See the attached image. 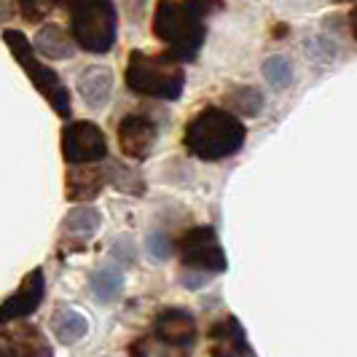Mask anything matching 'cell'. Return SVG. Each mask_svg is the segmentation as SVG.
I'll use <instances>...</instances> for the list:
<instances>
[{
    "mask_svg": "<svg viewBox=\"0 0 357 357\" xmlns=\"http://www.w3.org/2000/svg\"><path fill=\"white\" fill-rule=\"evenodd\" d=\"M248 126L223 107H204L185 124L183 145L202 161L229 159L242 151Z\"/></svg>",
    "mask_w": 357,
    "mask_h": 357,
    "instance_id": "cell-1",
    "label": "cell"
},
{
    "mask_svg": "<svg viewBox=\"0 0 357 357\" xmlns=\"http://www.w3.org/2000/svg\"><path fill=\"white\" fill-rule=\"evenodd\" d=\"M126 86L140 97H156V100H178L185 86V73L178 59L169 54H145L132 52L126 62Z\"/></svg>",
    "mask_w": 357,
    "mask_h": 357,
    "instance_id": "cell-2",
    "label": "cell"
},
{
    "mask_svg": "<svg viewBox=\"0 0 357 357\" xmlns=\"http://www.w3.org/2000/svg\"><path fill=\"white\" fill-rule=\"evenodd\" d=\"M153 36L167 43L169 56L178 62H194L204 46V22L178 0H159L153 14Z\"/></svg>",
    "mask_w": 357,
    "mask_h": 357,
    "instance_id": "cell-3",
    "label": "cell"
},
{
    "mask_svg": "<svg viewBox=\"0 0 357 357\" xmlns=\"http://www.w3.org/2000/svg\"><path fill=\"white\" fill-rule=\"evenodd\" d=\"M3 40H6V46L11 49L14 59L24 68L27 78H30V84H33V86L43 94V100L54 107V113L62 116V119H68L73 110L68 86L62 84V78H59L52 68H46V65L38 59L36 49H33V43L27 40V36L19 33V30H6V33H3Z\"/></svg>",
    "mask_w": 357,
    "mask_h": 357,
    "instance_id": "cell-4",
    "label": "cell"
},
{
    "mask_svg": "<svg viewBox=\"0 0 357 357\" xmlns=\"http://www.w3.org/2000/svg\"><path fill=\"white\" fill-rule=\"evenodd\" d=\"M73 40L91 54H105L116 43V8L110 0H75L70 3Z\"/></svg>",
    "mask_w": 357,
    "mask_h": 357,
    "instance_id": "cell-5",
    "label": "cell"
},
{
    "mask_svg": "<svg viewBox=\"0 0 357 357\" xmlns=\"http://www.w3.org/2000/svg\"><path fill=\"white\" fill-rule=\"evenodd\" d=\"M175 250L180 252L183 266L197 268V271H204V274H220V271H226V264H229L213 226H194V229H188L180 236Z\"/></svg>",
    "mask_w": 357,
    "mask_h": 357,
    "instance_id": "cell-6",
    "label": "cell"
},
{
    "mask_svg": "<svg viewBox=\"0 0 357 357\" xmlns=\"http://www.w3.org/2000/svg\"><path fill=\"white\" fill-rule=\"evenodd\" d=\"M62 156L68 164H97L107 156L105 132L94 121H70L62 129Z\"/></svg>",
    "mask_w": 357,
    "mask_h": 357,
    "instance_id": "cell-7",
    "label": "cell"
},
{
    "mask_svg": "<svg viewBox=\"0 0 357 357\" xmlns=\"http://www.w3.org/2000/svg\"><path fill=\"white\" fill-rule=\"evenodd\" d=\"M46 298V277H43V268H33L22 285L0 304V325H8V322L24 320L36 312L38 306L43 304Z\"/></svg>",
    "mask_w": 357,
    "mask_h": 357,
    "instance_id": "cell-8",
    "label": "cell"
},
{
    "mask_svg": "<svg viewBox=\"0 0 357 357\" xmlns=\"http://www.w3.org/2000/svg\"><path fill=\"white\" fill-rule=\"evenodd\" d=\"M156 140H159V129L145 116H126L119 124V145H121V153L129 159H148L151 151L156 148Z\"/></svg>",
    "mask_w": 357,
    "mask_h": 357,
    "instance_id": "cell-9",
    "label": "cell"
},
{
    "mask_svg": "<svg viewBox=\"0 0 357 357\" xmlns=\"http://www.w3.org/2000/svg\"><path fill=\"white\" fill-rule=\"evenodd\" d=\"M153 336L164 341V344L185 349L197 339V320L185 309H164V312H159L156 322H153Z\"/></svg>",
    "mask_w": 357,
    "mask_h": 357,
    "instance_id": "cell-10",
    "label": "cell"
},
{
    "mask_svg": "<svg viewBox=\"0 0 357 357\" xmlns=\"http://www.w3.org/2000/svg\"><path fill=\"white\" fill-rule=\"evenodd\" d=\"M100 220L102 218H100V213L94 207H73L68 218H65V223H62L65 239L59 242V248H62L59 252L65 255V252L84 250V242L100 229Z\"/></svg>",
    "mask_w": 357,
    "mask_h": 357,
    "instance_id": "cell-11",
    "label": "cell"
},
{
    "mask_svg": "<svg viewBox=\"0 0 357 357\" xmlns=\"http://www.w3.org/2000/svg\"><path fill=\"white\" fill-rule=\"evenodd\" d=\"M210 357H250V347L242 325L226 317L210 328Z\"/></svg>",
    "mask_w": 357,
    "mask_h": 357,
    "instance_id": "cell-12",
    "label": "cell"
},
{
    "mask_svg": "<svg viewBox=\"0 0 357 357\" xmlns=\"http://www.w3.org/2000/svg\"><path fill=\"white\" fill-rule=\"evenodd\" d=\"M65 185H68L65 194L70 202H91L100 197L105 178H102V169L94 164H70Z\"/></svg>",
    "mask_w": 357,
    "mask_h": 357,
    "instance_id": "cell-13",
    "label": "cell"
},
{
    "mask_svg": "<svg viewBox=\"0 0 357 357\" xmlns=\"http://www.w3.org/2000/svg\"><path fill=\"white\" fill-rule=\"evenodd\" d=\"M78 94L94 110L105 107L113 94V70L105 65H89L78 75Z\"/></svg>",
    "mask_w": 357,
    "mask_h": 357,
    "instance_id": "cell-14",
    "label": "cell"
},
{
    "mask_svg": "<svg viewBox=\"0 0 357 357\" xmlns=\"http://www.w3.org/2000/svg\"><path fill=\"white\" fill-rule=\"evenodd\" d=\"M52 333L56 336L59 344L73 347V344H78V341L89 333V320L75 306L59 304L52 314Z\"/></svg>",
    "mask_w": 357,
    "mask_h": 357,
    "instance_id": "cell-15",
    "label": "cell"
},
{
    "mask_svg": "<svg viewBox=\"0 0 357 357\" xmlns=\"http://www.w3.org/2000/svg\"><path fill=\"white\" fill-rule=\"evenodd\" d=\"M33 49L40 56H46V59H70L73 54H75V40L59 24H43L38 30Z\"/></svg>",
    "mask_w": 357,
    "mask_h": 357,
    "instance_id": "cell-16",
    "label": "cell"
},
{
    "mask_svg": "<svg viewBox=\"0 0 357 357\" xmlns=\"http://www.w3.org/2000/svg\"><path fill=\"white\" fill-rule=\"evenodd\" d=\"M8 339L17 357H54V347L36 325H19L14 333H8Z\"/></svg>",
    "mask_w": 357,
    "mask_h": 357,
    "instance_id": "cell-17",
    "label": "cell"
},
{
    "mask_svg": "<svg viewBox=\"0 0 357 357\" xmlns=\"http://www.w3.org/2000/svg\"><path fill=\"white\" fill-rule=\"evenodd\" d=\"M102 178H105L107 185H113V188H119V191H124V194H132V197H140L145 191V183H143V178H140V172L132 169V167H126V164H121V161H107Z\"/></svg>",
    "mask_w": 357,
    "mask_h": 357,
    "instance_id": "cell-18",
    "label": "cell"
},
{
    "mask_svg": "<svg viewBox=\"0 0 357 357\" xmlns=\"http://www.w3.org/2000/svg\"><path fill=\"white\" fill-rule=\"evenodd\" d=\"M226 105L231 107L229 113H236V116H245V119H252L258 116L266 100H264V91L255 89V86H236L226 94Z\"/></svg>",
    "mask_w": 357,
    "mask_h": 357,
    "instance_id": "cell-19",
    "label": "cell"
},
{
    "mask_svg": "<svg viewBox=\"0 0 357 357\" xmlns=\"http://www.w3.org/2000/svg\"><path fill=\"white\" fill-rule=\"evenodd\" d=\"M124 290V274L116 271V268H97L91 274V293L97 296V301L102 304H110L121 296Z\"/></svg>",
    "mask_w": 357,
    "mask_h": 357,
    "instance_id": "cell-20",
    "label": "cell"
},
{
    "mask_svg": "<svg viewBox=\"0 0 357 357\" xmlns=\"http://www.w3.org/2000/svg\"><path fill=\"white\" fill-rule=\"evenodd\" d=\"M129 355L132 357H185V349L180 347H172V344H164L156 336L151 339H137L132 347H129Z\"/></svg>",
    "mask_w": 357,
    "mask_h": 357,
    "instance_id": "cell-21",
    "label": "cell"
},
{
    "mask_svg": "<svg viewBox=\"0 0 357 357\" xmlns=\"http://www.w3.org/2000/svg\"><path fill=\"white\" fill-rule=\"evenodd\" d=\"M264 78H266L274 89L290 86V81H293V65H290V59L280 56V54L268 56L266 62H264Z\"/></svg>",
    "mask_w": 357,
    "mask_h": 357,
    "instance_id": "cell-22",
    "label": "cell"
},
{
    "mask_svg": "<svg viewBox=\"0 0 357 357\" xmlns=\"http://www.w3.org/2000/svg\"><path fill=\"white\" fill-rule=\"evenodd\" d=\"M145 250L151 252L153 258L164 261V258H169V255H172L175 245H172V239H169L164 231H151L148 236H145Z\"/></svg>",
    "mask_w": 357,
    "mask_h": 357,
    "instance_id": "cell-23",
    "label": "cell"
},
{
    "mask_svg": "<svg viewBox=\"0 0 357 357\" xmlns=\"http://www.w3.org/2000/svg\"><path fill=\"white\" fill-rule=\"evenodd\" d=\"M19 3H22V14L30 19V22L43 19L54 6V0H19Z\"/></svg>",
    "mask_w": 357,
    "mask_h": 357,
    "instance_id": "cell-24",
    "label": "cell"
},
{
    "mask_svg": "<svg viewBox=\"0 0 357 357\" xmlns=\"http://www.w3.org/2000/svg\"><path fill=\"white\" fill-rule=\"evenodd\" d=\"M183 6L191 11V14H197L199 19L210 17V14H218L220 8H223V0H183Z\"/></svg>",
    "mask_w": 357,
    "mask_h": 357,
    "instance_id": "cell-25",
    "label": "cell"
},
{
    "mask_svg": "<svg viewBox=\"0 0 357 357\" xmlns=\"http://www.w3.org/2000/svg\"><path fill=\"white\" fill-rule=\"evenodd\" d=\"M207 280H210V274L197 271V268H183V274H180V282L188 287V290H199Z\"/></svg>",
    "mask_w": 357,
    "mask_h": 357,
    "instance_id": "cell-26",
    "label": "cell"
},
{
    "mask_svg": "<svg viewBox=\"0 0 357 357\" xmlns=\"http://www.w3.org/2000/svg\"><path fill=\"white\" fill-rule=\"evenodd\" d=\"M113 258H116V261H126V264H132V261H135L132 242H129V239H119V242L113 245Z\"/></svg>",
    "mask_w": 357,
    "mask_h": 357,
    "instance_id": "cell-27",
    "label": "cell"
},
{
    "mask_svg": "<svg viewBox=\"0 0 357 357\" xmlns=\"http://www.w3.org/2000/svg\"><path fill=\"white\" fill-rule=\"evenodd\" d=\"M145 3L148 0H124V14L129 17V22H140L143 19Z\"/></svg>",
    "mask_w": 357,
    "mask_h": 357,
    "instance_id": "cell-28",
    "label": "cell"
},
{
    "mask_svg": "<svg viewBox=\"0 0 357 357\" xmlns=\"http://www.w3.org/2000/svg\"><path fill=\"white\" fill-rule=\"evenodd\" d=\"M0 357H17L14 355V347H11L8 333H0Z\"/></svg>",
    "mask_w": 357,
    "mask_h": 357,
    "instance_id": "cell-29",
    "label": "cell"
},
{
    "mask_svg": "<svg viewBox=\"0 0 357 357\" xmlns=\"http://www.w3.org/2000/svg\"><path fill=\"white\" fill-rule=\"evenodd\" d=\"M62 3H75V0H62Z\"/></svg>",
    "mask_w": 357,
    "mask_h": 357,
    "instance_id": "cell-30",
    "label": "cell"
}]
</instances>
